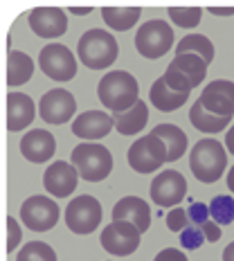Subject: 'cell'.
<instances>
[{
    "mask_svg": "<svg viewBox=\"0 0 234 261\" xmlns=\"http://www.w3.org/2000/svg\"><path fill=\"white\" fill-rule=\"evenodd\" d=\"M101 223V203L95 196L81 194L77 198L70 200L65 207V225L74 234H90L99 227Z\"/></svg>",
    "mask_w": 234,
    "mask_h": 261,
    "instance_id": "cell-7",
    "label": "cell"
},
{
    "mask_svg": "<svg viewBox=\"0 0 234 261\" xmlns=\"http://www.w3.org/2000/svg\"><path fill=\"white\" fill-rule=\"evenodd\" d=\"M200 230H203V234H205V239H207L210 243H216L221 239V230H219V223H214V221H207L205 225H200Z\"/></svg>",
    "mask_w": 234,
    "mask_h": 261,
    "instance_id": "cell-36",
    "label": "cell"
},
{
    "mask_svg": "<svg viewBox=\"0 0 234 261\" xmlns=\"http://www.w3.org/2000/svg\"><path fill=\"white\" fill-rule=\"evenodd\" d=\"M167 14H169L171 23L183 27V30H192L203 18V9L200 7H169Z\"/></svg>",
    "mask_w": 234,
    "mask_h": 261,
    "instance_id": "cell-30",
    "label": "cell"
},
{
    "mask_svg": "<svg viewBox=\"0 0 234 261\" xmlns=\"http://www.w3.org/2000/svg\"><path fill=\"white\" fill-rule=\"evenodd\" d=\"M39 68L54 81H70L77 74V59L65 45L52 43L39 52Z\"/></svg>",
    "mask_w": 234,
    "mask_h": 261,
    "instance_id": "cell-9",
    "label": "cell"
},
{
    "mask_svg": "<svg viewBox=\"0 0 234 261\" xmlns=\"http://www.w3.org/2000/svg\"><path fill=\"white\" fill-rule=\"evenodd\" d=\"M113 122H115L117 133L135 135L146 126V122H149V106H146L144 101H138V104L133 108H128L126 113H115V115H113Z\"/></svg>",
    "mask_w": 234,
    "mask_h": 261,
    "instance_id": "cell-22",
    "label": "cell"
},
{
    "mask_svg": "<svg viewBox=\"0 0 234 261\" xmlns=\"http://www.w3.org/2000/svg\"><path fill=\"white\" fill-rule=\"evenodd\" d=\"M189 122L196 130L205 135H214L225 130V126L232 122V117H219V115H212V113L205 111V106L200 101H194L192 111H189Z\"/></svg>",
    "mask_w": 234,
    "mask_h": 261,
    "instance_id": "cell-24",
    "label": "cell"
},
{
    "mask_svg": "<svg viewBox=\"0 0 234 261\" xmlns=\"http://www.w3.org/2000/svg\"><path fill=\"white\" fill-rule=\"evenodd\" d=\"M225 149H227V153L234 155V124L230 126V130L225 133Z\"/></svg>",
    "mask_w": 234,
    "mask_h": 261,
    "instance_id": "cell-38",
    "label": "cell"
},
{
    "mask_svg": "<svg viewBox=\"0 0 234 261\" xmlns=\"http://www.w3.org/2000/svg\"><path fill=\"white\" fill-rule=\"evenodd\" d=\"M16 261H57V252L43 241H30L18 250Z\"/></svg>",
    "mask_w": 234,
    "mask_h": 261,
    "instance_id": "cell-29",
    "label": "cell"
},
{
    "mask_svg": "<svg viewBox=\"0 0 234 261\" xmlns=\"http://www.w3.org/2000/svg\"><path fill=\"white\" fill-rule=\"evenodd\" d=\"M189 95H183V92H173L169 86L165 84V79H155L153 86L149 90V101L153 104V108L162 113H171V111H178L183 104H187Z\"/></svg>",
    "mask_w": 234,
    "mask_h": 261,
    "instance_id": "cell-21",
    "label": "cell"
},
{
    "mask_svg": "<svg viewBox=\"0 0 234 261\" xmlns=\"http://www.w3.org/2000/svg\"><path fill=\"white\" fill-rule=\"evenodd\" d=\"M187 216H189V223L194 227H200L210 221V205L205 203H192L187 210Z\"/></svg>",
    "mask_w": 234,
    "mask_h": 261,
    "instance_id": "cell-33",
    "label": "cell"
},
{
    "mask_svg": "<svg viewBox=\"0 0 234 261\" xmlns=\"http://www.w3.org/2000/svg\"><path fill=\"white\" fill-rule=\"evenodd\" d=\"M119 45L115 36L104 30H88L77 41V57L79 61L90 70L111 68L117 61Z\"/></svg>",
    "mask_w": 234,
    "mask_h": 261,
    "instance_id": "cell-2",
    "label": "cell"
},
{
    "mask_svg": "<svg viewBox=\"0 0 234 261\" xmlns=\"http://www.w3.org/2000/svg\"><path fill=\"white\" fill-rule=\"evenodd\" d=\"M140 234L142 232L126 221H113L101 230V246L113 257H128L140 248Z\"/></svg>",
    "mask_w": 234,
    "mask_h": 261,
    "instance_id": "cell-10",
    "label": "cell"
},
{
    "mask_svg": "<svg viewBox=\"0 0 234 261\" xmlns=\"http://www.w3.org/2000/svg\"><path fill=\"white\" fill-rule=\"evenodd\" d=\"M59 205L47 196H30L20 205V223L32 232H47L59 221Z\"/></svg>",
    "mask_w": 234,
    "mask_h": 261,
    "instance_id": "cell-8",
    "label": "cell"
},
{
    "mask_svg": "<svg viewBox=\"0 0 234 261\" xmlns=\"http://www.w3.org/2000/svg\"><path fill=\"white\" fill-rule=\"evenodd\" d=\"M20 239H23V230H20V223L14 216H7V252H14L18 248Z\"/></svg>",
    "mask_w": 234,
    "mask_h": 261,
    "instance_id": "cell-34",
    "label": "cell"
},
{
    "mask_svg": "<svg viewBox=\"0 0 234 261\" xmlns=\"http://www.w3.org/2000/svg\"><path fill=\"white\" fill-rule=\"evenodd\" d=\"M176 54H196V57H200L210 65L212 59H214V45H212V41L203 34H187L185 39L178 41Z\"/></svg>",
    "mask_w": 234,
    "mask_h": 261,
    "instance_id": "cell-27",
    "label": "cell"
},
{
    "mask_svg": "<svg viewBox=\"0 0 234 261\" xmlns=\"http://www.w3.org/2000/svg\"><path fill=\"white\" fill-rule=\"evenodd\" d=\"M203 241H205V234H203V230H200V227L189 225L187 230L180 232V246L185 250H198L200 246H203Z\"/></svg>",
    "mask_w": 234,
    "mask_h": 261,
    "instance_id": "cell-31",
    "label": "cell"
},
{
    "mask_svg": "<svg viewBox=\"0 0 234 261\" xmlns=\"http://www.w3.org/2000/svg\"><path fill=\"white\" fill-rule=\"evenodd\" d=\"M210 216L219 225H230L234 221V198L227 194H219L210 203Z\"/></svg>",
    "mask_w": 234,
    "mask_h": 261,
    "instance_id": "cell-28",
    "label": "cell"
},
{
    "mask_svg": "<svg viewBox=\"0 0 234 261\" xmlns=\"http://www.w3.org/2000/svg\"><path fill=\"white\" fill-rule=\"evenodd\" d=\"M34 74V61L25 52L12 50L7 54V86H23Z\"/></svg>",
    "mask_w": 234,
    "mask_h": 261,
    "instance_id": "cell-25",
    "label": "cell"
},
{
    "mask_svg": "<svg viewBox=\"0 0 234 261\" xmlns=\"http://www.w3.org/2000/svg\"><path fill=\"white\" fill-rule=\"evenodd\" d=\"M151 133L158 135L165 142L167 162H176L185 155V151H187V135H185V130L180 126H176V124H158Z\"/></svg>",
    "mask_w": 234,
    "mask_h": 261,
    "instance_id": "cell-20",
    "label": "cell"
},
{
    "mask_svg": "<svg viewBox=\"0 0 234 261\" xmlns=\"http://www.w3.org/2000/svg\"><path fill=\"white\" fill-rule=\"evenodd\" d=\"M27 23L41 39H59L68 30V14L61 7H34L27 16Z\"/></svg>",
    "mask_w": 234,
    "mask_h": 261,
    "instance_id": "cell-14",
    "label": "cell"
},
{
    "mask_svg": "<svg viewBox=\"0 0 234 261\" xmlns=\"http://www.w3.org/2000/svg\"><path fill=\"white\" fill-rule=\"evenodd\" d=\"M169 68H173L176 72H180L194 88L203 84L205 74H207V63H205L200 57H196V54H176L173 61L169 63Z\"/></svg>",
    "mask_w": 234,
    "mask_h": 261,
    "instance_id": "cell-23",
    "label": "cell"
},
{
    "mask_svg": "<svg viewBox=\"0 0 234 261\" xmlns=\"http://www.w3.org/2000/svg\"><path fill=\"white\" fill-rule=\"evenodd\" d=\"M97 95H99L101 104L115 115V113H126L128 108L138 104L140 86L138 79L126 70H113V72L104 74V79L99 81Z\"/></svg>",
    "mask_w": 234,
    "mask_h": 261,
    "instance_id": "cell-1",
    "label": "cell"
},
{
    "mask_svg": "<svg viewBox=\"0 0 234 261\" xmlns=\"http://www.w3.org/2000/svg\"><path fill=\"white\" fill-rule=\"evenodd\" d=\"M101 18L104 23L115 32H126L131 27H135V23L142 16L140 7H101Z\"/></svg>",
    "mask_w": 234,
    "mask_h": 261,
    "instance_id": "cell-26",
    "label": "cell"
},
{
    "mask_svg": "<svg viewBox=\"0 0 234 261\" xmlns=\"http://www.w3.org/2000/svg\"><path fill=\"white\" fill-rule=\"evenodd\" d=\"M68 12H70V14H77V16H86V14L92 12V7H74V5H72Z\"/></svg>",
    "mask_w": 234,
    "mask_h": 261,
    "instance_id": "cell-39",
    "label": "cell"
},
{
    "mask_svg": "<svg viewBox=\"0 0 234 261\" xmlns=\"http://www.w3.org/2000/svg\"><path fill=\"white\" fill-rule=\"evenodd\" d=\"M198 101L212 115L232 117L234 115V81H225V79L210 81L203 88V92H200Z\"/></svg>",
    "mask_w": 234,
    "mask_h": 261,
    "instance_id": "cell-13",
    "label": "cell"
},
{
    "mask_svg": "<svg viewBox=\"0 0 234 261\" xmlns=\"http://www.w3.org/2000/svg\"><path fill=\"white\" fill-rule=\"evenodd\" d=\"M54 151H57V140L45 128H34L20 138V153L34 165L47 162L54 155Z\"/></svg>",
    "mask_w": 234,
    "mask_h": 261,
    "instance_id": "cell-16",
    "label": "cell"
},
{
    "mask_svg": "<svg viewBox=\"0 0 234 261\" xmlns=\"http://www.w3.org/2000/svg\"><path fill=\"white\" fill-rule=\"evenodd\" d=\"M72 165L77 167L79 176L88 182H99L113 171V155L104 144L81 142L72 151Z\"/></svg>",
    "mask_w": 234,
    "mask_h": 261,
    "instance_id": "cell-4",
    "label": "cell"
},
{
    "mask_svg": "<svg viewBox=\"0 0 234 261\" xmlns=\"http://www.w3.org/2000/svg\"><path fill=\"white\" fill-rule=\"evenodd\" d=\"M77 182H79L77 167L70 165V162H63V160L52 162L45 169V173H43V187H45L47 194L57 196V198L70 196L77 189Z\"/></svg>",
    "mask_w": 234,
    "mask_h": 261,
    "instance_id": "cell-15",
    "label": "cell"
},
{
    "mask_svg": "<svg viewBox=\"0 0 234 261\" xmlns=\"http://www.w3.org/2000/svg\"><path fill=\"white\" fill-rule=\"evenodd\" d=\"M77 111V101H74L72 92L65 88H52L41 97L39 101V115L47 124H65L74 117Z\"/></svg>",
    "mask_w": 234,
    "mask_h": 261,
    "instance_id": "cell-12",
    "label": "cell"
},
{
    "mask_svg": "<svg viewBox=\"0 0 234 261\" xmlns=\"http://www.w3.org/2000/svg\"><path fill=\"white\" fill-rule=\"evenodd\" d=\"M227 187H230V192L234 194V167L230 169V173H227Z\"/></svg>",
    "mask_w": 234,
    "mask_h": 261,
    "instance_id": "cell-41",
    "label": "cell"
},
{
    "mask_svg": "<svg viewBox=\"0 0 234 261\" xmlns=\"http://www.w3.org/2000/svg\"><path fill=\"white\" fill-rule=\"evenodd\" d=\"M153 261H187V254L183 250H176V248H165L155 254Z\"/></svg>",
    "mask_w": 234,
    "mask_h": 261,
    "instance_id": "cell-35",
    "label": "cell"
},
{
    "mask_svg": "<svg viewBox=\"0 0 234 261\" xmlns=\"http://www.w3.org/2000/svg\"><path fill=\"white\" fill-rule=\"evenodd\" d=\"M113 221H126L135 225L140 232H146L151 225V207L144 198L138 196H124L113 207Z\"/></svg>",
    "mask_w": 234,
    "mask_h": 261,
    "instance_id": "cell-17",
    "label": "cell"
},
{
    "mask_svg": "<svg viewBox=\"0 0 234 261\" xmlns=\"http://www.w3.org/2000/svg\"><path fill=\"white\" fill-rule=\"evenodd\" d=\"M207 12H210V14H214V16H232V14H234V5H227V7H219V5H210Z\"/></svg>",
    "mask_w": 234,
    "mask_h": 261,
    "instance_id": "cell-37",
    "label": "cell"
},
{
    "mask_svg": "<svg viewBox=\"0 0 234 261\" xmlns=\"http://www.w3.org/2000/svg\"><path fill=\"white\" fill-rule=\"evenodd\" d=\"M173 30L167 20H149L135 34V50L144 59H160L171 50Z\"/></svg>",
    "mask_w": 234,
    "mask_h": 261,
    "instance_id": "cell-6",
    "label": "cell"
},
{
    "mask_svg": "<svg viewBox=\"0 0 234 261\" xmlns=\"http://www.w3.org/2000/svg\"><path fill=\"white\" fill-rule=\"evenodd\" d=\"M227 165V155H225V146L219 140H198L194 144L192 153H189V169L196 176V180L212 185L223 176Z\"/></svg>",
    "mask_w": 234,
    "mask_h": 261,
    "instance_id": "cell-3",
    "label": "cell"
},
{
    "mask_svg": "<svg viewBox=\"0 0 234 261\" xmlns=\"http://www.w3.org/2000/svg\"><path fill=\"white\" fill-rule=\"evenodd\" d=\"M128 165L138 173H153L167 162V146L158 135L149 133L135 140L128 149Z\"/></svg>",
    "mask_w": 234,
    "mask_h": 261,
    "instance_id": "cell-5",
    "label": "cell"
},
{
    "mask_svg": "<svg viewBox=\"0 0 234 261\" xmlns=\"http://www.w3.org/2000/svg\"><path fill=\"white\" fill-rule=\"evenodd\" d=\"M113 126H115L113 115H108L104 111H86L74 117L72 133L81 140H99L106 138Z\"/></svg>",
    "mask_w": 234,
    "mask_h": 261,
    "instance_id": "cell-18",
    "label": "cell"
},
{
    "mask_svg": "<svg viewBox=\"0 0 234 261\" xmlns=\"http://www.w3.org/2000/svg\"><path fill=\"white\" fill-rule=\"evenodd\" d=\"M189 225H192V223H189L187 210H183V207H173L169 214H167V227H169L171 232H183V230H187Z\"/></svg>",
    "mask_w": 234,
    "mask_h": 261,
    "instance_id": "cell-32",
    "label": "cell"
},
{
    "mask_svg": "<svg viewBox=\"0 0 234 261\" xmlns=\"http://www.w3.org/2000/svg\"><path fill=\"white\" fill-rule=\"evenodd\" d=\"M149 192H151V200L155 205H160V207H176L185 198V194H187V180H185L180 171L167 169L153 178Z\"/></svg>",
    "mask_w": 234,
    "mask_h": 261,
    "instance_id": "cell-11",
    "label": "cell"
},
{
    "mask_svg": "<svg viewBox=\"0 0 234 261\" xmlns=\"http://www.w3.org/2000/svg\"><path fill=\"white\" fill-rule=\"evenodd\" d=\"M34 115H36V108L30 95H25V92H9L7 95V128L12 133H18V130L27 128L34 122Z\"/></svg>",
    "mask_w": 234,
    "mask_h": 261,
    "instance_id": "cell-19",
    "label": "cell"
},
{
    "mask_svg": "<svg viewBox=\"0 0 234 261\" xmlns=\"http://www.w3.org/2000/svg\"><path fill=\"white\" fill-rule=\"evenodd\" d=\"M223 261H234V241L223 250Z\"/></svg>",
    "mask_w": 234,
    "mask_h": 261,
    "instance_id": "cell-40",
    "label": "cell"
}]
</instances>
